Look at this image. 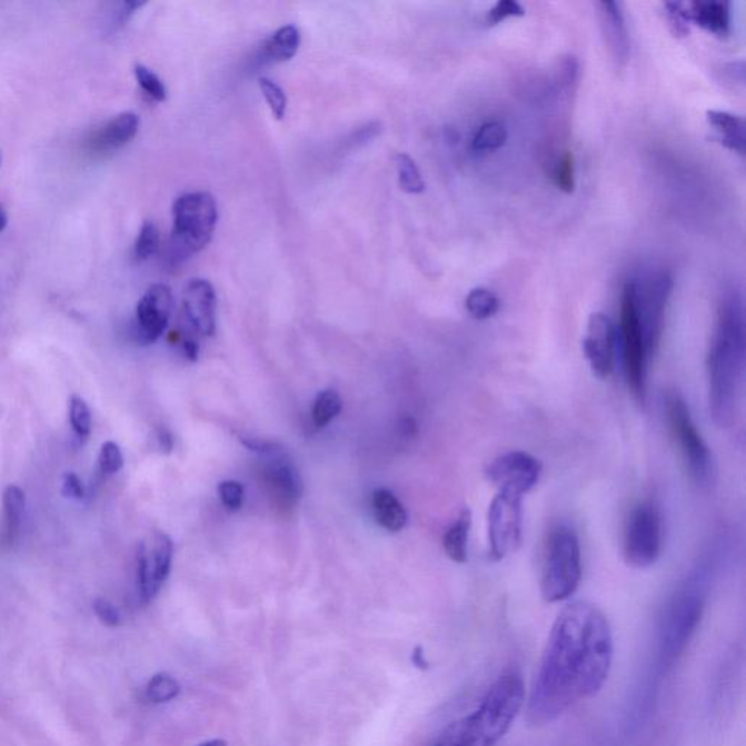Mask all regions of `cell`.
<instances>
[{
  "label": "cell",
  "instance_id": "1",
  "mask_svg": "<svg viewBox=\"0 0 746 746\" xmlns=\"http://www.w3.org/2000/svg\"><path fill=\"white\" fill-rule=\"evenodd\" d=\"M613 659L611 626L597 605L576 600L563 608L529 694V724H551L597 696L611 673Z\"/></svg>",
  "mask_w": 746,
  "mask_h": 746
},
{
  "label": "cell",
  "instance_id": "2",
  "mask_svg": "<svg viewBox=\"0 0 746 746\" xmlns=\"http://www.w3.org/2000/svg\"><path fill=\"white\" fill-rule=\"evenodd\" d=\"M745 366L744 299L738 290L725 295L717 312L715 335L708 350V402L719 427L734 424Z\"/></svg>",
  "mask_w": 746,
  "mask_h": 746
},
{
  "label": "cell",
  "instance_id": "3",
  "mask_svg": "<svg viewBox=\"0 0 746 746\" xmlns=\"http://www.w3.org/2000/svg\"><path fill=\"white\" fill-rule=\"evenodd\" d=\"M525 683L518 668H508L487 689L480 704L445 727L430 746H496L525 706Z\"/></svg>",
  "mask_w": 746,
  "mask_h": 746
},
{
  "label": "cell",
  "instance_id": "4",
  "mask_svg": "<svg viewBox=\"0 0 746 746\" xmlns=\"http://www.w3.org/2000/svg\"><path fill=\"white\" fill-rule=\"evenodd\" d=\"M707 586L708 569L698 567L666 604L659 630L662 669L673 668L696 635L706 605Z\"/></svg>",
  "mask_w": 746,
  "mask_h": 746
},
{
  "label": "cell",
  "instance_id": "5",
  "mask_svg": "<svg viewBox=\"0 0 746 746\" xmlns=\"http://www.w3.org/2000/svg\"><path fill=\"white\" fill-rule=\"evenodd\" d=\"M172 216L173 228L166 261L168 267H178L212 241L218 223V205L209 192H187L173 203Z\"/></svg>",
  "mask_w": 746,
  "mask_h": 746
},
{
  "label": "cell",
  "instance_id": "6",
  "mask_svg": "<svg viewBox=\"0 0 746 746\" xmlns=\"http://www.w3.org/2000/svg\"><path fill=\"white\" fill-rule=\"evenodd\" d=\"M581 580V550L577 534L557 525L547 541L541 576V595L548 604L569 599Z\"/></svg>",
  "mask_w": 746,
  "mask_h": 746
},
{
  "label": "cell",
  "instance_id": "7",
  "mask_svg": "<svg viewBox=\"0 0 746 746\" xmlns=\"http://www.w3.org/2000/svg\"><path fill=\"white\" fill-rule=\"evenodd\" d=\"M666 419L675 440L682 450L684 461L692 477L700 485L710 481L713 458L700 430L694 421L685 398L678 391H670L665 397Z\"/></svg>",
  "mask_w": 746,
  "mask_h": 746
},
{
  "label": "cell",
  "instance_id": "8",
  "mask_svg": "<svg viewBox=\"0 0 746 746\" xmlns=\"http://www.w3.org/2000/svg\"><path fill=\"white\" fill-rule=\"evenodd\" d=\"M621 349L624 372H626L628 388L637 402L646 400L647 364L650 356L647 354L643 339L639 317L636 311L635 286L627 281L621 297Z\"/></svg>",
  "mask_w": 746,
  "mask_h": 746
},
{
  "label": "cell",
  "instance_id": "9",
  "mask_svg": "<svg viewBox=\"0 0 746 746\" xmlns=\"http://www.w3.org/2000/svg\"><path fill=\"white\" fill-rule=\"evenodd\" d=\"M664 527L659 509L650 501H643L631 510L624 533V556L636 569L654 566L662 553Z\"/></svg>",
  "mask_w": 746,
  "mask_h": 746
},
{
  "label": "cell",
  "instance_id": "10",
  "mask_svg": "<svg viewBox=\"0 0 746 746\" xmlns=\"http://www.w3.org/2000/svg\"><path fill=\"white\" fill-rule=\"evenodd\" d=\"M523 497L505 490L497 491L493 497L487 514L489 557L493 561L514 555L523 543Z\"/></svg>",
  "mask_w": 746,
  "mask_h": 746
},
{
  "label": "cell",
  "instance_id": "11",
  "mask_svg": "<svg viewBox=\"0 0 746 746\" xmlns=\"http://www.w3.org/2000/svg\"><path fill=\"white\" fill-rule=\"evenodd\" d=\"M635 286V300L637 317L643 332V339L647 354L650 358L658 350L664 332L666 304L670 297L674 281L668 271H656L647 276L641 286L633 281Z\"/></svg>",
  "mask_w": 746,
  "mask_h": 746
},
{
  "label": "cell",
  "instance_id": "12",
  "mask_svg": "<svg viewBox=\"0 0 746 746\" xmlns=\"http://www.w3.org/2000/svg\"><path fill=\"white\" fill-rule=\"evenodd\" d=\"M173 555L172 539L163 533H155L150 546L140 543L136 560H138V585L140 598L150 603L157 597L170 576Z\"/></svg>",
  "mask_w": 746,
  "mask_h": 746
},
{
  "label": "cell",
  "instance_id": "13",
  "mask_svg": "<svg viewBox=\"0 0 746 746\" xmlns=\"http://www.w3.org/2000/svg\"><path fill=\"white\" fill-rule=\"evenodd\" d=\"M543 466L537 458L523 450L500 455L487 466V480L497 489L524 496L538 485Z\"/></svg>",
  "mask_w": 746,
  "mask_h": 746
},
{
  "label": "cell",
  "instance_id": "14",
  "mask_svg": "<svg viewBox=\"0 0 746 746\" xmlns=\"http://www.w3.org/2000/svg\"><path fill=\"white\" fill-rule=\"evenodd\" d=\"M172 309L171 289L166 285H152L140 298L136 308L135 337L140 345L148 346L166 332Z\"/></svg>",
  "mask_w": 746,
  "mask_h": 746
},
{
  "label": "cell",
  "instance_id": "15",
  "mask_svg": "<svg viewBox=\"0 0 746 746\" xmlns=\"http://www.w3.org/2000/svg\"><path fill=\"white\" fill-rule=\"evenodd\" d=\"M581 346L593 372L600 379L608 378L613 374L616 356V330L605 314L594 312L589 317Z\"/></svg>",
  "mask_w": 746,
  "mask_h": 746
},
{
  "label": "cell",
  "instance_id": "16",
  "mask_svg": "<svg viewBox=\"0 0 746 746\" xmlns=\"http://www.w3.org/2000/svg\"><path fill=\"white\" fill-rule=\"evenodd\" d=\"M182 316L196 335L210 337L216 330V294L212 284L192 279L182 299Z\"/></svg>",
  "mask_w": 746,
  "mask_h": 746
},
{
  "label": "cell",
  "instance_id": "17",
  "mask_svg": "<svg viewBox=\"0 0 746 746\" xmlns=\"http://www.w3.org/2000/svg\"><path fill=\"white\" fill-rule=\"evenodd\" d=\"M597 8L605 44H607L614 62L618 68H623L630 58V36H628L621 3L603 0V2L597 3Z\"/></svg>",
  "mask_w": 746,
  "mask_h": 746
},
{
  "label": "cell",
  "instance_id": "18",
  "mask_svg": "<svg viewBox=\"0 0 746 746\" xmlns=\"http://www.w3.org/2000/svg\"><path fill=\"white\" fill-rule=\"evenodd\" d=\"M140 128V119L136 112L126 111L112 117L100 129L93 131L89 139V148L93 153H112L125 148L136 138Z\"/></svg>",
  "mask_w": 746,
  "mask_h": 746
},
{
  "label": "cell",
  "instance_id": "19",
  "mask_svg": "<svg viewBox=\"0 0 746 746\" xmlns=\"http://www.w3.org/2000/svg\"><path fill=\"white\" fill-rule=\"evenodd\" d=\"M267 455L271 458L265 467L267 485L281 504H295L302 495V481H300L297 469L284 457H280L279 449Z\"/></svg>",
  "mask_w": 746,
  "mask_h": 746
},
{
  "label": "cell",
  "instance_id": "20",
  "mask_svg": "<svg viewBox=\"0 0 746 746\" xmlns=\"http://www.w3.org/2000/svg\"><path fill=\"white\" fill-rule=\"evenodd\" d=\"M689 21L696 22L710 34L726 39L730 34V3L725 0H696L687 7Z\"/></svg>",
  "mask_w": 746,
  "mask_h": 746
},
{
  "label": "cell",
  "instance_id": "21",
  "mask_svg": "<svg viewBox=\"0 0 746 746\" xmlns=\"http://www.w3.org/2000/svg\"><path fill=\"white\" fill-rule=\"evenodd\" d=\"M707 121L719 135V142L725 148L745 155V120L743 117L727 111H707Z\"/></svg>",
  "mask_w": 746,
  "mask_h": 746
},
{
  "label": "cell",
  "instance_id": "22",
  "mask_svg": "<svg viewBox=\"0 0 746 746\" xmlns=\"http://www.w3.org/2000/svg\"><path fill=\"white\" fill-rule=\"evenodd\" d=\"M375 518L389 533H400L408 520L407 510L392 491L378 489L372 497Z\"/></svg>",
  "mask_w": 746,
  "mask_h": 746
},
{
  "label": "cell",
  "instance_id": "23",
  "mask_svg": "<svg viewBox=\"0 0 746 746\" xmlns=\"http://www.w3.org/2000/svg\"><path fill=\"white\" fill-rule=\"evenodd\" d=\"M471 510L462 509L458 518L447 529L444 537V548L450 560L455 563H466L468 560V538L471 529Z\"/></svg>",
  "mask_w": 746,
  "mask_h": 746
},
{
  "label": "cell",
  "instance_id": "24",
  "mask_svg": "<svg viewBox=\"0 0 746 746\" xmlns=\"http://www.w3.org/2000/svg\"><path fill=\"white\" fill-rule=\"evenodd\" d=\"M300 32L295 26L279 28L262 46V60L269 62H288L298 53Z\"/></svg>",
  "mask_w": 746,
  "mask_h": 746
},
{
  "label": "cell",
  "instance_id": "25",
  "mask_svg": "<svg viewBox=\"0 0 746 746\" xmlns=\"http://www.w3.org/2000/svg\"><path fill=\"white\" fill-rule=\"evenodd\" d=\"M23 509H26V495L18 486H8L3 491L4 527H7L8 541H13L20 531Z\"/></svg>",
  "mask_w": 746,
  "mask_h": 746
},
{
  "label": "cell",
  "instance_id": "26",
  "mask_svg": "<svg viewBox=\"0 0 746 746\" xmlns=\"http://www.w3.org/2000/svg\"><path fill=\"white\" fill-rule=\"evenodd\" d=\"M466 308L474 320L483 321L495 317L500 308V300L489 289L476 288L468 294Z\"/></svg>",
  "mask_w": 746,
  "mask_h": 746
},
{
  "label": "cell",
  "instance_id": "27",
  "mask_svg": "<svg viewBox=\"0 0 746 746\" xmlns=\"http://www.w3.org/2000/svg\"><path fill=\"white\" fill-rule=\"evenodd\" d=\"M341 407V398L335 389H326V391L318 394L312 408L314 425L318 429H322V427H326L340 415Z\"/></svg>",
  "mask_w": 746,
  "mask_h": 746
},
{
  "label": "cell",
  "instance_id": "28",
  "mask_svg": "<svg viewBox=\"0 0 746 746\" xmlns=\"http://www.w3.org/2000/svg\"><path fill=\"white\" fill-rule=\"evenodd\" d=\"M147 698L152 704H167L180 696L181 687L172 675L159 673L149 679Z\"/></svg>",
  "mask_w": 746,
  "mask_h": 746
},
{
  "label": "cell",
  "instance_id": "29",
  "mask_svg": "<svg viewBox=\"0 0 746 746\" xmlns=\"http://www.w3.org/2000/svg\"><path fill=\"white\" fill-rule=\"evenodd\" d=\"M396 166L401 190H405L408 195H421L426 190L424 177H421L419 168H417L411 157L406 153L396 155Z\"/></svg>",
  "mask_w": 746,
  "mask_h": 746
},
{
  "label": "cell",
  "instance_id": "30",
  "mask_svg": "<svg viewBox=\"0 0 746 746\" xmlns=\"http://www.w3.org/2000/svg\"><path fill=\"white\" fill-rule=\"evenodd\" d=\"M506 142H508V130L504 125L490 121L478 129L473 140V148L477 152H493V150L504 148Z\"/></svg>",
  "mask_w": 746,
  "mask_h": 746
},
{
  "label": "cell",
  "instance_id": "31",
  "mask_svg": "<svg viewBox=\"0 0 746 746\" xmlns=\"http://www.w3.org/2000/svg\"><path fill=\"white\" fill-rule=\"evenodd\" d=\"M161 243V235L157 225L147 220L140 228L138 239L135 242L136 261L142 262L157 255Z\"/></svg>",
  "mask_w": 746,
  "mask_h": 746
},
{
  "label": "cell",
  "instance_id": "32",
  "mask_svg": "<svg viewBox=\"0 0 746 746\" xmlns=\"http://www.w3.org/2000/svg\"><path fill=\"white\" fill-rule=\"evenodd\" d=\"M69 420L70 426L78 438L87 439L91 435L92 417L91 410L82 398L73 396L69 401Z\"/></svg>",
  "mask_w": 746,
  "mask_h": 746
},
{
  "label": "cell",
  "instance_id": "33",
  "mask_svg": "<svg viewBox=\"0 0 746 746\" xmlns=\"http://www.w3.org/2000/svg\"><path fill=\"white\" fill-rule=\"evenodd\" d=\"M135 77L139 87L142 88V91L147 93L150 100L157 102L167 100V88L163 86L162 79L153 70L138 63L135 66Z\"/></svg>",
  "mask_w": 746,
  "mask_h": 746
},
{
  "label": "cell",
  "instance_id": "34",
  "mask_svg": "<svg viewBox=\"0 0 746 746\" xmlns=\"http://www.w3.org/2000/svg\"><path fill=\"white\" fill-rule=\"evenodd\" d=\"M664 16L670 32L677 39H685L689 34V16L687 4L682 2H665Z\"/></svg>",
  "mask_w": 746,
  "mask_h": 746
},
{
  "label": "cell",
  "instance_id": "35",
  "mask_svg": "<svg viewBox=\"0 0 746 746\" xmlns=\"http://www.w3.org/2000/svg\"><path fill=\"white\" fill-rule=\"evenodd\" d=\"M555 182L558 190L571 195L576 187V166L575 155L570 150H566L558 159L555 170Z\"/></svg>",
  "mask_w": 746,
  "mask_h": 746
},
{
  "label": "cell",
  "instance_id": "36",
  "mask_svg": "<svg viewBox=\"0 0 746 746\" xmlns=\"http://www.w3.org/2000/svg\"><path fill=\"white\" fill-rule=\"evenodd\" d=\"M258 86H260L262 97L266 98V102L269 105L276 119H284L286 108H288V98H286L284 89H281L278 83H275L267 78H260Z\"/></svg>",
  "mask_w": 746,
  "mask_h": 746
},
{
  "label": "cell",
  "instance_id": "37",
  "mask_svg": "<svg viewBox=\"0 0 746 746\" xmlns=\"http://www.w3.org/2000/svg\"><path fill=\"white\" fill-rule=\"evenodd\" d=\"M525 9L520 7V3L515 2V0H499L487 12L486 23L487 26L495 27L499 26L500 22L509 20V18L524 17Z\"/></svg>",
  "mask_w": 746,
  "mask_h": 746
},
{
  "label": "cell",
  "instance_id": "38",
  "mask_svg": "<svg viewBox=\"0 0 746 746\" xmlns=\"http://www.w3.org/2000/svg\"><path fill=\"white\" fill-rule=\"evenodd\" d=\"M98 461H100V469L105 474L119 473L125 466L123 454H121L119 445L115 442L102 445Z\"/></svg>",
  "mask_w": 746,
  "mask_h": 746
},
{
  "label": "cell",
  "instance_id": "39",
  "mask_svg": "<svg viewBox=\"0 0 746 746\" xmlns=\"http://www.w3.org/2000/svg\"><path fill=\"white\" fill-rule=\"evenodd\" d=\"M219 496L225 508L229 510L241 509L243 500V489L241 483L227 480L219 485Z\"/></svg>",
  "mask_w": 746,
  "mask_h": 746
},
{
  "label": "cell",
  "instance_id": "40",
  "mask_svg": "<svg viewBox=\"0 0 746 746\" xmlns=\"http://www.w3.org/2000/svg\"><path fill=\"white\" fill-rule=\"evenodd\" d=\"M145 3L140 2H123L117 4L115 11H112L110 23L111 31H119L120 28H123L126 23L130 21V18L135 16L136 11L139 8H142Z\"/></svg>",
  "mask_w": 746,
  "mask_h": 746
},
{
  "label": "cell",
  "instance_id": "41",
  "mask_svg": "<svg viewBox=\"0 0 746 746\" xmlns=\"http://www.w3.org/2000/svg\"><path fill=\"white\" fill-rule=\"evenodd\" d=\"M93 611H96L98 619L107 627H119L121 623V617L119 609L115 607L105 598L96 599L93 603Z\"/></svg>",
  "mask_w": 746,
  "mask_h": 746
},
{
  "label": "cell",
  "instance_id": "42",
  "mask_svg": "<svg viewBox=\"0 0 746 746\" xmlns=\"http://www.w3.org/2000/svg\"><path fill=\"white\" fill-rule=\"evenodd\" d=\"M63 496L72 497V499L81 500L83 497L82 481L79 480L77 474L68 473L63 478Z\"/></svg>",
  "mask_w": 746,
  "mask_h": 746
},
{
  "label": "cell",
  "instance_id": "43",
  "mask_svg": "<svg viewBox=\"0 0 746 746\" xmlns=\"http://www.w3.org/2000/svg\"><path fill=\"white\" fill-rule=\"evenodd\" d=\"M180 342L187 359H190L192 362H195V360H197V356H199V345H197L195 337H192V335H182Z\"/></svg>",
  "mask_w": 746,
  "mask_h": 746
},
{
  "label": "cell",
  "instance_id": "44",
  "mask_svg": "<svg viewBox=\"0 0 746 746\" xmlns=\"http://www.w3.org/2000/svg\"><path fill=\"white\" fill-rule=\"evenodd\" d=\"M158 445L163 454H170L173 448L171 431L167 430L166 427H161V429L158 430Z\"/></svg>",
  "mask_w": 746,
  "mask_h": 746
},
{
  "label": "cell",
  "instance_id": "45",
  "mask_svg": "<svg viewBox=\"0 0 746 746\" xmlns=\"http://www.w3.org/2000/svg\"><path fill=\"white\" fill-rule=\"evenodd\" d=\"M8 212L7 209H4V206L0 203V233L4 231V228L8 227Z\"/></svg>",
  "mask_w": 746,
  "mask_h": 746
},
{
  "label": "cell",
  "instance_id": "46",
  "mask_svg": "<svg viewBox=\"0 0 746 746\" xmlns=\"http://www.w3.org/2000/svg\"><path fill=\"white\" fill-rule=\"evenodd\" d=\"M412 662H415V665L425 668L426 660L424 659V654H421L420 647H417V649L412 651Z\"/></svg>",
  "mask_w": 746,
  "mask_h": 746
},
{
  "label": "cell",
  "instance_id": "47",
  "mask_svg": "<svg viewBox=\"0 0 746 746\" xmlns=\"http://www.w3.org/2000/svg\"><path fill=\"white\" fill-rule=\"evenodd\" d=\"M199 746H228L227 740L223 739H210L206 740V743L200 744Z\"/></svg>",
  "mask_w": 746,
  "mask_h": 746
},
{
  "label": "cell",
  "instance_id": "48",
  "mask_svg": "<svg viewBox=\"0 0 746 746\" xmlns=\"http://www.w3.org/2000/svg\"><path fill=\"white\" fill-rule=\"evenodd\" d=\"M2 150H0V167H2Z\"/></svg>",
  "mask_w": 746,
  "mask_h": 746
}]
</instances>
